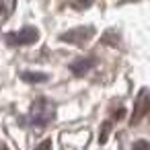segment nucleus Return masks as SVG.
Masks as SVG:
<instances>
[{"label":"nucleus","instance_id":"f257e3e1","mask_svg":"<svg viewBox=\"0 0 150 150\" xmlns=\"http://www.w3.org/2000/svg\"><path fill=\"white\" fill-rule=\"evenodd\" d=\"M148 111H150V93H148V88H142L140 95H138V99H136V107H134V115H132L129 123L138 125L148 115Z\"/></svg>","mask_w":150,"mask_h":150},{"label":"nucleus","instance_id":"f03ea898","mask_svg":"<svg viewBox=\"0 0 150 150\" xmlns=\"http://www.w3.org/2000/svg\"><path fill=\"white\" fill-rule=\"evenodd\" d=\"M37 39H39V33L33 27H25L21 31H13L6 35V41L11 45H29V43H35Z\"/></svg>","mask_w":150,"mask_h":150},{"label":"nucleus","instance_id":"7ed1b4c3","mask_svg":"<svg viewBox=\"0 0 150 150\" xmlns=\"http://www.w3.org/2000/svg\"><path fill=\"white\" fill-rule=\"evenodd\" d=\"M93 35V27H78V29H72V31H66L62 35V41H68V43H84L88 41Z\"/></svg>","mask_w":150,"mask_h":150},{"label":"nucleus","instance_id":"20e7f679","mask_svg":"<svg viewBox=\"0 0 150 150\" xmlns=\"http://www.w3.org/2000/svg\"><path fill=\"white\" fill-rule=\"evenodd\" d=\"M33 119L41 121V123H45V121L54 119V105H50L47 101L39 99V101L33 105Z\"/></svg>","mask_w":150,"mask_h":150},{"label":"nucleus","instance_id":"39448f33","mask_svg":"<svg viewBox=\"0 0 150 150\" xmlns=\"http://www.w3.org/2000/svg\"><path fill=\"white\" fill-rule=\"evenodd\" d=\"M95 66V58H80V60H76V62H72V72L76 74V76H82L84 72H88L91 68Z\"/></svg>","mask_w":150,"mask_h":150},{"label":"nucleus","instance_id":"423d86ee","mask_svg":"<svg viewBox=\"0 0 150 150\" xmlns=\"http://www.w3.org/2000/svg\"><path fill=\"white\" fill-rule=\"evenodd\" d=\"M15 6H17V0H0V15H2V19H8L15 13Z\"/></svg>","mask_w":150,"mask_h":150},{"label":"nucleus","instance_id":"0eeeda50","mask_svg":"<svg viewBox=\"0 0 150 150\" xmlns=\"http://www.w3.org/2000/svg\"><path fill=\"white\" fill-rule=\"evenodd\" d=\"M23 78H25V80L35 82V80H45L47 76H45V74H29V72H25V74H23Z\"/></svg>","mask_w":150,"mask_h":150},{"label":"nucleus","instance_id":"6e6552de","mask_svg":"<svg viewBox=\"0 0 150 150\" xmlns=\"http://www.w3.org/2000/svg\"><path fill=\"white\" fill-rule=\"evenodd\" d=\"M109 127H111V123L107 121V123L103 125V132H101V136H99V140H101V144H103V142H107V132H109Z\"/></svg>","mask_w":150,"mask_h":150},{"label":"nucleus","instance_id":"1a4fd4ad","mask_svg":"<svg viewBox=\"0 0 150 150\" xmlns=\"http://www.w3.org/2000/svg\"><path fill=\"white\" fill-rule=\"evenodd\" d=\"M148 148H150V146H148V142H146V140H140V142H136V144H134V148H132V150H148Z\"/></svg>","mask_w":150,"mask_h":150},{"label":"nucleus","instance_id":"9d476101","mask_svg":"<svg viewBox=\"0 0 150 150\" xmlns=\"http://www.w3.org/2000/svg\"><path fill=\"white\" fill-rule=\"evenodd\" d=\"M88 2H91V0H76L74 6H76V8H86V6H88Z\"/></svg>","mask_w":150,"mask_h":150},{"label":"nucleus","instance_id":"9b49d317","mask_svg":"<svg viewBox=\"0 0 150 150\" xmlns=\"http://www.w3.org/2000/svg\"><path fill=\"white\" fill-rule=\"evenodd\" d=\"M37 150H52V142H50V140H45V142H41V144L37 146Z\"/></svg>","mask_w":150,"mask_h":150}]
</instances>
